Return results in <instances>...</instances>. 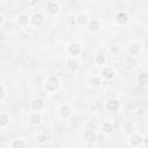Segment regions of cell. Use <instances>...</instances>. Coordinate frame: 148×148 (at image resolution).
<instances>
[{"mask_svg": "<svg viewBox=\"0 0 148 148\" xmlns=\"http://www.w3.org/2000/svg\"><path fill=\"white\" fill-rule=\"evenodd\" d=\"M102 74H103V76H104L105 79H109V80H111V79L114 76V72H113V69H112V68H110V67L104 68Z\"/></svg>", "mask_w": 148, "mask_h": 148, "instance_id": "cell-11", "label": "cell"}, {"mask_svg": "<svg viewBox=\"0 0 148 148\" xmlns=\"http://www.w3.org/2000/svg\"><path fill=\"white\" fill-rule=\"evenodd\" d=\"M101 28V23H99V21L98 20H91L89 23H88V29H89V31H91V32H95V31H97L98 29Z\"/></svg>", "mask_w": 148, "mask_h": 148, "instance_id": "cell-6", "label": "cell"}, {"mask_svg": "<svg viewBox=\"0 0 148 148\" xmlns=\"http://www.w3.org/2000/svg\"><path fill=\"white\" fill-rule=\"evenodd\" d=\"M91 83L95 84V86H98V84H101V79L99 77H92L91 79Z\"/></svg>", "mask_w": 148, "mask_h": 148, "instance_id": "cell-24", "label": "cell"}, {"mask_svg": "<svg viewBox=\"0 0 148 148\" xmlns=\"http://www.w3.org/2000/svg\"><path fill=\"white\" fill-rule=\"evenodd\" d=\"M145 145L148 147V138H146V139H145Z\"/></svg>", "mask_w": 148, "mask_h": 148, "instance_id": "cell-29", "label": "cell"}, {"mask_svg": "<svg viewBox=\"0 0 148 148\" xmlns=\"http://www.w3.org/2000/svg\"><path fill=\"white\" fill-rule=\"evenodd\" d=\"M31 22H32L34 25H40V24L44 22V17H43L42 14H38V13H37V14H35V15L32 16Z\"/></svg>", "mask_w": 148, "mask_h": 148, "instance_id": "cell-10", "label": "cell"}, {"mask_svg": "<svg viewBox=\"0 0 148 148\" xmlns=\"http://www.w3.org/2000/svg\"><path fill=\"white\" fill-rule=\"evenodd\" d=\"M0 91H1V96H0V101L3 102L5 101V97H6V89L3 87V84L0 86Z\"/></svg>", "mask_w": 148, "mask_h": 148, "instance_id": "cell-23", "label": "cell"}, {"mask_svg": "<svg viewBox=\"0 0 148 148\" xmlns=\"http://www.w3.org/2000/svg\"><path fill=\"white\" fill-rule=\"evenodd\" d=\"M145 47H146V50H148V39L145 42Z\"/></svg>", "mask_w": 148, "mask_h": 148, "instance_id": "cell-28", "label": "cell"}, {"mask_svg": "<svg viewBox=\"0 0 148 148\" xmlns=\"http://www.w3.org/2000/svg\"><path fill=\"white\" fill-rule=\"evenodd\" d=\"M138 81H139V83L142 84V86L148 84V74H147V73H141V74H139Z\"/></svg>", "mask_w": 148, "mask_h": 148, "instance_id": "cell-16", "label": "cell"}, {"mask_svg": "<svg viewBox=\"0 0 148 148\" xmlns=\"http://www.w3.org/2000/svg\"><path fill=\"white\" fill-rule=\"evenodd\" d=\"M29 121L31 125H38L40 123V116L38 113H32L29 117Z\"/></svg>", "mask_w": 148, "mask_h": 148, "instance_id": "cell-12", "label": "cell"}, {"mask_svg": "<svg viewBox=\"0 0 148 148\" xmlns=\"http://www.w3.org/2000/svg\"><path fill=\"white\" fill-rule=\"evenodd\" d=\"M102 130H103L105 133H109V132H111V131L113 130V126H112L111 123L105 121V123H103V125H102Z\"/></svg>", "mask_w": 148, "mask_h": 148, "instance_id": "cell-20", "label": "cell"}, {"mask_svg": "<svg viewBox=\"0 0 148 148\" xmlns=\"http://www.w3.org/2000/svg\"><path fill=\"white\" fill-rule=\"evenodd\" d=\"M25 146H27V143L22 139H15L13 141V143H12V147L13 148H24Z\"/></svg>", "mask_w": 148, "mask_h": 148, "instance_id": "cell-13", "label": "cell"}, {"mask_svg": "<svg viewBox=\"0 0 148 148\" xmlns=\"http://www.w3.org/2000/svg\"><path fill=\"white\" fill-rule=\"evenodd\" d=\"M59 79L56 76H50L45 82V89L49 91H56L59 88Z\"/></svg>", "mask_w": 148, "mask_h": 148, "instance_id": "cell-1", "label": "cell"}, {"mask_svg": "<svg viewBox=\"0 0 148 148\" xmlns=\"http://www.w3.org/2000/svg\"><path fill=\"white\" fill-rule=\"evenodd\" d=\"M95 61H96V64H98V65H103V64L105 62V57H104L103 54L96 56V58H95Z\"/></svg>", "mask_w": 148, "mask_h": 148, "instance_id": "cell-22", "label": "cell"}, {"mask_svg": "<svg viewBox=\"0 0 148 148\" xmlns=\"http://www.w3.org/2000/svg\"><path fill=\"white\" fill-rule=\"evenodd\" d=\"M37 140L39 141V142H44L45 140H46V135H37Z\"/></svg>", "mask_w": 148, "mask_h": 148, "instance_id": "cell-25", "label": "cell"}, {"mask_svg": "<svg viewBox=\"0 0 148 148\" xmlns=\"http://www.w3.org/2000/svg\"><path fill=\"white\" fill-rule=\"evenodd\" d=\"M83 138H84V140H86L88 143H91V142H94V141L96 140V133H95L94 131L89 130V131H87V132L84 133Z\"/></svg>", "mask_w": 148, "mask_h": 148, "instance_id": "cell-8", "label": "cell"}, {"mask_svg": "<svg viewBox=\"0 0 148 148\" xmlns=\"http://www.w3.org/2000/svg\"><path fill=\"white\" fill-rule=\"evenodd\" d=\"M46 10H47V13L54 15V14H57L59 12V6L56 2H49L47 6H46Z\"/></svg>", "mask_w": 148, "mask_h": 148, "instance_id": "cell-7", "label": "cell"}, {"mask_svg": "<svg viewBox=\"0 0 148 148\" xmlns=\"http://www.w3.org/2000/svg\"><path fill=\"white\" fill-rule=\"evenodd\" d=\"M116 21H117V23H119V24H126V23L128 22V16H127L126 13L120 12V13L117 14V16H116Z\"/></svg>", "mask_w": 148, "mask_h": 148, "instance_id": "cell-4", "label": "cell"}, {"mask_svg": "<svg viewBox=\"0 0 148 148\" xmlns=\"http://www.w3.org/2000/svg\"><path fill=\"white\" fill-rule=\"evenodd\" d=\"M0 25H3V21H5V17H3V14L1 13V15H0Z\"/></svg>", "mask_w": 148, "mask_h": 148, "instance_id": "cell-27", "label": "cell"}, {"mask_svg": "<svg viewBox=\"0 0 148 148\" xmlns=\"http://www.w3.org/2000/svg\"><path fill=\"white\" fill-rule=\"evenodd\" d=\"M119 106H120V104L117 99H110L106 103V109L110 111H117L119 109Z\"/></svg>", "mask_w": 148, "mask_h": 148, "instance_id": "cell-5", "label": "cell"}, {"mask_svg": "<svg viewBox=\"0 0 148 148\" xmlns=\"http://www.w3.org/2000/svg\"><path fill=\"white\" fill-rule=\"evenodd\" d=\"M67 51L72 54V56H77L81 52V46L77 43H73L67 47Z\"/></svg>", "mask_w": 148, "mask_h": 148, "instance_id": "cell-2", "label": "cell"}, {"mask_svg": "<svg viewBox=\"0 0 148 148\" xmlns=\"http://www.w3.org/2000/svg\"><path fill=\"white\" fill-rule=\"evenodd\" d=\"M59 113L62 118H68L71 114H72V109L68 106V105H61L60 109H59Z\"/></svg>", "mask_w": 148, "mask_h": 148, "instance_id": "cell-3", "label": "cell"}, {"mask_svg": "<svg viewBox=\"0 0 148 148\" xmlns=\"http://www.w3.org/2000/svg\"><path fill=\"white\" fill-rule=\"evenodd\" d=\"M28 22H29V17H28V15L22 14V15L18 16V24H21V25H27Z\"/></svg>", "mask_w": 148, "mask_h": 148, "instance_id": "cell-19", "label": "cell"}, {"mask_svg": "<svg viewBox=\"0 0 148 148\" xmlns=\"http://www.w3.org/2000/svg\"><path fill=\"white\" fill-rule=\"evenodd\" d=\"M76 21H77V24L79 25H84L88 22V18H87L86 15H79L77 18H76Z\"/></svg>", "mask_w": 148, "mask_h": 148, "instance_id": "cell-21", "label": "cell"}, {"mask_svg": "<svg viewBox=\"0 0 148 148\" xmlns=\"http://www.w3.org/2000/svg\"><path fill=\"white\" fill-rule=\"evenodd\" d=\"M9 123V116L7 113H1L0 114V126L5 127Z\"/></svg>", "mask_w": 148, "mask_h": 148, "instance_id": "cell-17", "label": "cell"}, {"mask_svg": "<svg viewBox=\"0 0 148 148\" xmlns=\"http://www.w3.org/2000/svg\"><path fill=\"white\" fill-rule=\"evenodd\" d=\"M43 106H44V101L42 98H35L31 102V108L34 110H40L43 109Z\"/></svg>", "mask_w": 148, "mask_h": 148, "instance_id": "cell-9", "label": "cell"}, {"mask_svg": "<svg viewBox=\"0 0 148 148\" xmlns=\"http://www.w3.org/2000/svg\"><path fill=\"white\" fill-rule=\"evenodd\" d=\"M141 142H142V138H141L139 134H135V135H133V136L131 138V143H132L133 146H139Z\"/></svg>", "mask_w": 148, "mask_h": 148, "instance_id": "cell-18", "label": "cell"}, {"mask_svg": "<svg viewBox=\"0 0 148 148\" xmlns=\"http://www.w3.org/2000/svg\"><path fill=\"white\" fill-rule=\"evenodd\" d=\"M110 52L113 53V54H116V53L118 52V47H117V46H112V47L110 49Z\"/></svg>", "mask_w": 148, "mask_h": 148, "instance_id": "cell-26", "label": "cell"}, {"mask_svg": "<svg viewBox=\"0 0 148 148\" xmlns=\"http://www.w3.org/2000/svg\"><path fill=\"white\" fill-rule=\"evenodd\" d=\"M67 67H68V69H71V71H76V69L79 68V61L75 60V59H71V60L67 62Z\"/></svg>", "mask_w": 148, "mask_h": 148, "instance_id": "cell-15", "label": "cell"}, {"mask_svg": "<svg viewBox=\"0 0 148 148\" xmlns=\"http://www.w3.org/2000/svg\"><path fill=\"white\" fill-rule=\"evenodd\" d=\"M130 53L132 56H138L140 53V45L136 43H133L132 45H130Z\"/></svg>", "mask_w": 148, "mask_h": 148, "instance_id": "cell-14", "label": "cell"}]
</instances>
